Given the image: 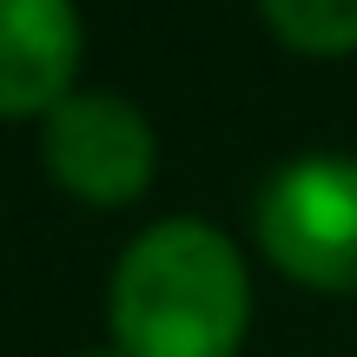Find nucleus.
<instances>
[{
  "label": "nucleus",
  "instance_id": "7ed1b4c3",
  "mask_svg": "<svg viewBox=\"0 0 357 357\" xmlns=\"http://www.w3.org/2000/svg\"><path fill=\"white\" fill-rule=\"evenodd\" d=\"M47 172L93 205H126L153 185V126L119 93H66L47 113Z\"/></svg>",
  "mask_w": 357,
  "mask_h": 357
},
{
  "label": "nucleus",
  "instance_id": "39448f33",
  "mask_svg": "<svg viewBox=\"0 0 357 357\" xmlns=\"http://www.w3.org/2000/svg\"><path fill=\"white\" fill-rule=\"evenodd\" d=\"M265 20L298 53H351L357 47V0H265Z\"/></svg>",
  "mask_w": 357,
  "mask_h": 357
},
{
  "label": "nucleus",
  "instance_id": "20e7f679",
  "mask_svg": "<svg viewBox=\"0 0 357 357\" xmlns=\"http://www.w3.org/2000/svg\"><path fill=\"white\" fill-rule=\"evenodd\" d=\"M79 66L73 0H0V113H40L66 100Z\"/></svg>",
  "mask_w": 357,
  "mask_h": 357
},
{
  "label": "nucleus",
  "instance_id": "f257e3e1",
  "mask_svg": "<svg viewBox=\"0 0 357 357\" xmlns=\"http://www.w3.org/2000/svg\"><path fill=\"white\" fill-rule=\"evenodd\" d=\"M252 324L245 258L225 231L166 218L139 231L113 271L119 357H231Z\"/></svg>",
  "mask_w": 357,
  "mask_h": 357
},
{
  "label": "nucleus",
  "instance_id": "423d86ee",
  "mask_svg": "<svg viewBox=\"0 0 357 357\" xmlns=\"http://www.w3.org/2000/svg\"><path fill=\"white\" fill-rule=\"evenodd\" d=\"M93 357H100V351H93Z\"/></svg>",
  "mask_w": 357,
  "mask_h": 357
},
{
  "label": "nucleus",
  "instance_id": "f03ea898",
  "mask_svg": "<svg viewBox=\"0 0 357 357\" xmlns=\"http://www.w3.org/2000/svg\"><path fill=\"white\" fill-rule=\"evenodd\" d=\"M258 245L311 291H357V159H291L258 192Z\"/></svg>",
  "mask_w": 357,
  "mask_h": 357
}]
</instances>
